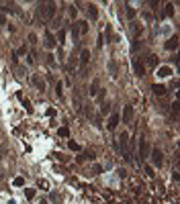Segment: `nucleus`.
I'll list each match as a JSON object with an SVG mask.
<instances>
[{
    "instance_id": "1",
    "label": "nucleus",
    "mask_w": 180,
    "mask_h": 204,
    "mask_svg": "<svg viewBox=\"0 0 180 204\" xmlns=\"http://www.w3.org/2000/svg\"><path fill=\"white\" fill-rule=\"evenodd\" d=\"M149 157H151V163H153V165H158V167L164 165V155H162L160 149H151V151H149Z\"/></svg>"
},
{
    "instance_id": "2",
    "label": "nucleus",
    "mask_w": 180,
    "mask_h": 204,
    "mask_svg": "<svg viewBox=\"0 0 180 204\" xmlns=\"http://www.w3.org/2000/svg\"><path fill=\"white\" fill-rule=\"evenodd\" d=\"M119 145H121V153L125 157H129V135L127 133H121L119 135Z\"/></svg>"
},
{
    "instance_id": "3",
    "label": "nucleus",
    "mask_w": 180,
    "mask_h": 204,
    "mask_svg": "<svg viewBox=\"0 0 180 204\" xmlns=\"http://www.w3.org/2000/svg\"><path fill=\"white\" fill-rule=\"evenodd\" d=\"M149 151H151V147H149L147 139H143V137H141V143H139V157H141V159L149 157Z\"/></svg>"
},
{
    "instance_id": "4",
    "label": "nucleus",
    "mask_w": 180,
    "mask_h": 204,
    "mask_svg": "<svg viewBox=\"0 0 180 204\" xmlns=\"http://www.w3.org/2000/svg\"><path fill=\"white\" fill-rule=\"evenodd\" d=\"M41 8H43L45 16H47L49 20L53 18V14H55V4H53V2H47V4H41Z\"/></svg>"
},
{
    "instance_id": "5",
    "label": "nucleus",
    "mask_w": 180,
    "mask_h": 204,
    "mask_svg": "<svg viewBox=\"0 0 180 204\" xmlns=\"http://www.w3.org/2000/svg\"><path fill=\"white\" fill-rule=\"evenodd\" d=\"M119 123H121V117H119V112H112V115H110V119H108V129L110 131H115L117 127H119Z\"/></svg>"
},
{
    "instance_id": "6",
    "label": "nucleus",
    "mask_w": 180,
    "mask_h": 204,
    "mask_svg": "<svg viewBox=\"0 0 180 204\" xmlns=\"http://www.w3.org/2000/svg\"><path fill=\"white\" fill-rule=\"evenodd\" d=\"M131 121H133V106L127 104L123 108V123H131Z\"/></svg>"
},
{
    "instance_id": "7",
    "label": "nucleus",
    "mask_w": 180,
    "mask_h": 204,
    "mask_svg": "<svg viewBox=\"0 0 180 204\" xmlns=\"http://www.w3.org/2000/svg\"><path fill=\"white\" fill-rule=\"evenodd\" d=\"M133 70H135V76H145V65L137 59L133 61Z\"/></svg>"
},
{
    "instance_id": "8",
    "label": "nucleus",
    "mask_w": 180,
    "mask_h": 204,
    "mask_svg": "<svg viewBox=\"0 0 180 204\" xmlns=\"http://www.w3.org/2000/svg\"><path fill=\"white\" fill-rule=\"evenodd\" d=\"M31 82H33V86L39 90V92H45V82H43L39 76H33V78H31Z\"/></svg>"
},
{
    "instance_id": "9",
    "label": "nucleus",
    "mask_w": 180,
    "mask_h": 204,
    "mask_svg": "<svg viewBox=\"0 0 180 204\" xmlns=\"http://www.w3.org/2000/svg\"><path fill=\"white\" fill-rule=\"evenodd\" d=\"M45 47H47V49H53L55 47V39H53V35L49 31L45 33Z\"/></svg>"
},
{
    "instance_id": "10",
    "label": "nucleus",
    "mask_w": 180,
    "mask_h": 204,
    "mask_svg": "<svg viewBox=\"0 0 180 204\" xmlns=\"http://www.w3.org/2000/svg\"><path fill=\"white\" fill-rule=\"evenodd\" d=\"M108 70H110V76H112V78H117V76H119V65H117L115 59H110V61H108Z\"/></svg>"
},
{
    "instance_id": "11",
    "label": "nucleus",
    "mask_w": 180,
    "mask_h": 204,
    "mask_svg": "<svg viewBox=\"0 0 180 204\" xmlns=\"http://www.w3.org/2000/svg\"><path fill=\"white\" fill-rule=\"evenodd\" d=\"M88 61H90V51H88V49H82V53H80V63H82V67H86Z\"/></svg>"
},
{
    "instance_id": "12",
    "label": "nucleus",
    "mask_w": 180,
    "mask_h": 204,
    "mask_svg": "<svg viewBox=\"0 0 180 204\" xmlns=\"http://www.w3.org/2000/svg\"><path fill=\"white\" fill-rule=\"evenodd\" d=\"M151 90H153V94H155V96H164V94H166V88H164L162 84H153Z\"/></svg>"
},
{
    "instance_id": "13",
    "label": "nucleus",
    "mask_w": 180,
    "mask_h": 204,
    "mask_svg": "<svg viewBox=\"0 0 180 204\" xmlns=\"http://www.w3.org/2000/svg\"><path fill=\"white\" fill-rule=\"evenodd\" d=\"M88 16L92 18V20L98 18V8H96V4H90V6H88Z\"/></svg>"
},
{
    "instance_id": "14",
    "label": "nucleus",
    "mask_w": 180,
    "mask_h": 204,
    "mask_svg": "<svg viewBox=\"0 0 180 204\" xmlns=\"http://www.w3.org/2000/svg\"><path fill=\"white\" fill-rule=\"evenodd\" d=\"M176 47H178V35H174L170 41H166V49L172 51V49H176Z\"/></svg>"
},
{
    "instance_id": "15",
    "label": "nucleus",
    "mask_w": 180,
    "mask_h": 204,
    "mask_svg": "<svg viewBox=\"0 0 180 204\" xmlns=\"http://www.w3.org/2000/svg\"><path fill=\"white\" fill-rule=\"evenodd\" d=\"M98 86H100V82L98 80H92V84H90V96H94L98 92Z\"/></svg>"
},
{
    "instance_id": "16",
    "label": "nucleus",
    "mask_w": 180,
    "mask_h": 204,
    "mask_svg": "<svg viewBox=\"0 0 180 204\" xmlns=\"http://www.w3.org/2000/svg\"><path fill=\"white\" fill-rule=\"evenodd\" d=\"M37 186H39L41 190H49V182H47L45 178H41V180H39V182H37Z\"/></svg>"
},
{
    "instance_id": "17",
    "label": "nucleus",
    "mask_w": 180,
    "mask_h": 204,
    "mask_svg": "<svg viewBox=\"0 0 180 204\" xmlns=\"http://www.w3.org/2000/svg\"><path fill=\"white\" fill-rule=\"evenodd\" d=\"M125 8H127V18H131V20H133V18H135V14H137V12H135V8H133V6H129V4H127Z\"/></svg>"
},
{
    "instance_id": "18",
    "label": "nucleus",
    "mask_w": 180,
    "mask_h": 204,
    "mask_svg": "<svg viewBox=\"0 0 180 204\" xmlns=\"http://www.w3.org/2000/svg\"><path fill=\"white\" fill-rule=\"evenodd\" d=\"M57 135H59V137H68V135H70V129H68V127H59Z\"/></svg>"
},
{
    "instance_id": "19",
    "label": "nucleus",
    "mask_w": 180,
    "mask_h": 204,
    "mask_svg": "<svg viewBox=\"0 0 180 204\" xmlns=\"http://www.w3.org/2000/svg\"><path fill=\"white\" fill-rule=\"evenodd\" d=\"M82 157H84V159H94L96 155H94V151H92V149H88V151H84V153H82Z\"/></svg>"
},
{
    "instance_id": "20",
    "label": "nucleus",
    "mask_w": 180,
    "mask_h": 204,
    "mask_svg": "<svg viewBox=\"0 0 180 204\" xmlns=\"http://www.w3.org/2000/svg\"><path fill=\"white\" fill-rule=\"evenodd\" d=\"M170 74H172V70H170V67H160V74H158V76L166 78V76H170Z\"/></svg>"
},
{
    "instance_id": "21",
    "label": "nucleus",
    "mask_w": 180,
    "mask_h": 204,
    "mask_svg": "<svg viewBox=\"0 0 180 204\" xmlns=\"http://www.w3.org/2000/svg\"><path fill=\"white\" fill-rule=\"evenodd\" d=\"M78 25H80V27H78V31L84 35V33L88 31V22H86V20H82V22H78Z\"/></svg>"
},
{
    "instance_id": "22",
    "label": "nucleus",
    "mask_w": 180,
    "mask_h": 204,
    "mask_svg": "<svg viewBox=\"0 0 180 204\" xmlns=\"http://www.w3.org/2000/svg\"><path fill=\"white\" fill-rule=\"evenodd\" d=\"M12 186H16V188L25 186V180H22V178H14V180H12Z\"/></svg>"
},
{
    "instance_id": "23",
    "label": "nucleus",
    "mask_w": 180,
    "mask_h": 204,
    "mask_svg": "<svg viewBox=\"0 0 180 204\" xmlns=\"http://www.w3.org/2000/svg\"><path fill=\"white\" fill-rule=\"evenodd\" d=\"M78 37H80V31L74 27V29H72V41H74V43H78Z\"/></svg>"
},
{
    "instance_id": "24",
    "label": "nucleus",
    "mask_w": 180,
    "mask_h": 204,
    "mask_svg": "<svg viewBox=\"0 0 180 204\" xmlns=\"http://www.w3.org/2000/svg\"><path fill=\"white\" fill-rule=\"evenodd\" d=\"M25 196H27L29 200H31V198H35V190H33V188H25Z\"/></svg>"
},
{
    "instance_id": "25",
    "label": "nucleus",
    "mask_w": 180,
    "mask_h": 204,
    "mask_svg": "<svg viewBox=\"0 0 180 204\" xmlns=\"http://www.w3.org/2000/svg\"><path fill=\"white\" fill-rule=\"evenodd\" d=\"M147 63H149L151 67H155V65H158V59H155V55H149V59H147Z\"/></svg>"
},
{
    "instance_id": "26",
    "label": "nucleus",
    "mask_w": 180,
    "mask_h": 204,
    "mask_svg": "<svg viewBox=\"0 0 180 204\" xmlns=\"http://www.w3.org/2000/svg\"><path fill=\"white\" fill-rule=\"evenodd\" d=\"M22 106H25V108H27V110H29V112H31V110H33V106H31V102H29V100H27V98H25V100H22Z\"/></svg>"
},
{
    "instance_id": "27",
    "label": "nucleus",
    "mask_w": 180,
    "mask_h": 204,
    "mask_svg": "<svg viewBox=\"0 0 180 204\" xmlns=\"http://www.w3.org/2000/svg\"><path fill=\"white\" fill-rule=\"evenodd\" d=\"M29 43H31V45H35V43H37V35H35V33H31V35H29Z\"/></svg>"
},
{
    "instance_id": "28",
    "label": "nucleus",
    "mask_w": 180,
    "mask_h": 204,
    "mask_svg": "<svg viewBox=\"0 0 180 204\" xmlns=\"http://www.w3.org/2000/svg\"><path fill=\"white\" fill-rule=\"evenodd\" d=\"M47 63H49V65H51V67H53V65H55V57H53V55H51V53H49V55H47Z\"/></svg>"
},
{
    "instance_id": "29",
    "label": "nucleus",
    "mask_w": 180,
    "mask_h": 204,
    "mask_svg": "<svg viewBox=\"0 0 180 204\" xmlns=\"http://www.w3.org/2000/svg\"><path fill=\"white\" fill-rule=\"evenodd\" d=\"M133 31H135V35H141V33H143V27H139V25H135V27H133Z\"/></svg>"
},
{
    "instance_id": "30",
    "label": "nucleus",
    "mask_w": 180,
    "mask_h": 204,
    "mask_svg": "<svg viewBox=\"0 0 180 204\" xmlns=\"http://www.w3.org/2000/svg\"><path fill=\"white\" fill-rule=\"evenodd\" d=\"M55 92L57 96H61V82H55Z\"/></svg>"
},
{
    "instance_id": "31",
    "label": "nucleus",
    "mask_w": 180,
    "mask_h": 204,
    "mask_svg": "<svg viewBox=\"0 0 180 204\" xmlns=\"http://www.w3.org/2000/svg\"><path fill=\"white\" fill-rule=\"evenodd\" d=\"M70 149H74V151H78V149H80V145H78L76 141H70Z\"/></svg>"
},
{
    "instance_id": "32",
    "label": "nucleus",
    "mask_w": 180,
    "mask_h": 204,
    "mask_svg": "<svg viewBox=\"0 0 180 204\" xmlns=\"http://www.w3.org/2000/svg\"><path fill=\"white\" fill-rule=\"evenodd\" d=\"M108 110H110V104H108V102H104V104H102V112H104V115H106Z\"/></svg>"
},
{
    "instance_id": "33",
    "label": "nucleus",
    "mask_w": 180,
    "mask_h": 204,
    "mask_svg": "<svg viewBox=\"0 0 180 204\" xmlns=\"http://www.w3.org/2000/svg\"><path fill=\"white\" fill-rule=\"evenodd\" d=\"M145 174H147V176H153V167H151V165H145Z\"/></svg>"
},
{
    "instance_id": "34",
    "label": "nucleus",
    "mask_w": 180,
    "mask_h": 204,
    "mask_svg": "<svg viewBox=\"0 0 180 204\" xmlns=\"http://www.w3.org/2000/svg\"><path fill=\"white\" fill-rule=\"evenodd\" d=\"M94 125H96V127H102V119L96 117V119H94Z\"/></svg>"
},
{
    "instance_id": "35",
    "label": "nucleus",
    "mask_w": 180,
    "mask_h": 204,
    "mask_svg": "<svg viewBox=\"0 0 180 204\" xmlns=\"http://www.w3.org/2000/svg\"><path fill=\"white\" fill-rule=\"evenodd\" d=\"M55 157H57L59 161H65V155H63V153H55Z\"/></svg>"
},
{
    "instance_id": "36",
    "label": "nucleus",
    "mask_w": 180,
    "mask_h": 204,
    "mask_svg": "<svg viewBox=\"0 0 180 204\" xmlns=\"http://www.w3.org/2000/svg\"><path fill=\"white\" fill-rule=\"evenodd\" d=\"M92 169H94V174H102V167H100V165H94Z\"/></svg>"
},
{
    "instance_id": "37",
    "label": "nucleus",
    "mask_w": 180,
    "mask_h": 204,
    "mask_svg": "<svg viewBox=\"0 0 180 204\" xmlns=\"http://www.w3.org/2000/svg\"><path fill=\"white\" fill-rule=\"evenodd\" d=\"M39 204H47V200H41V202H39Z\"/></svg>"
}]
</instances>
